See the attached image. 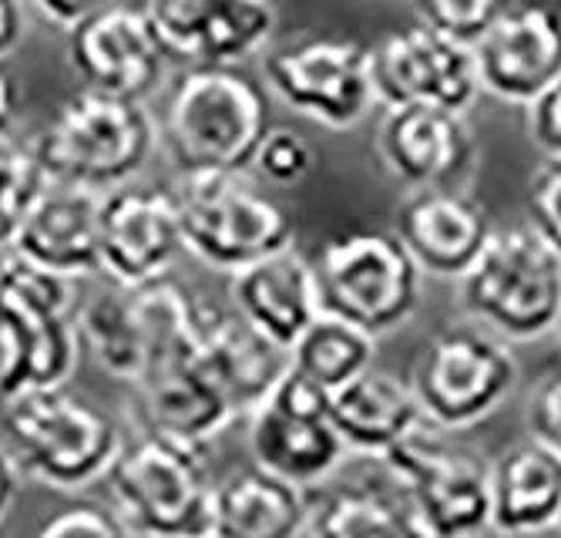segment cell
<instances>
[{
	"instance_id": "cell-1",
	"label": "cell",
	"mask_w": 561,
	"mask_h": 538,
	"mask_svg": "<svg viewBox=\"0 0 561 538\" xmlns=\"http://www.w3.org/2000/svg\"><path fill=\"white\" fill-rule=\"evenodd\" d=\"M270 128V94L256 75L185 68L165 98L159 141L179 175H245Z\"/></svg>"
},
{
	"instance_id": "cell-2",
	"label": "cell",
	"mask_w": 561,
	"mask_h": 538,
	"mask_svg": "<svg viewBox=\"0 0 561 538\" xmlns=\"http://www.w3.org/2000/svg\"><path fill=\"white\" fill-rule=\"evenodd\" d=\"M0 442L21 478L84 492L108 478L125 434L101 408L61 387L0 401Z\"/></svg>"
},
{
	"instance_id": "cell-3",
	"label": "cell",
	"mask_w": 561,
	"mask_h": 538,
	"mask_svg": "<svg viewBox=\"0 0 561 538\" xmlns=\"http://www.w3.org/2000/svg\"><path fill=\"white\" fill-rule=\"evenodd\" d=\"M159 145V125L145 105L75 91L34 138L31 152L50 185L108 195L138 182Z\"/></svg>"
},
{
	"instance_id": "cell-4",
	"label": "cell",
	"mask_w": 561,
	"mask_h": 538,
	"mask_svg": "<svg viewBox=\"0 0 561 538\" xmlns=\"http://www.w3.org/2000/svg\"><path fill=\"white\" fill-rule=\"evenodd\" d=\"M216 484L206 448L135 431L105 478L112 508L135 538H213Z\"/></svg>"
},
{
	"instance_id": "cell-5",
	"label": "cell",
	"mask_w": 561,
	"mask_h": 538,
	"mask_svg": "<svg viewBox=\"0 0 561 538\" xmlns=\"http://www.w3.org/2000/svg\"><path fill=\"white\" fill-rule=\"evenodd\" d=\"M71 283L18 256L0 260V401L61 390L81 360Z\"/></svg>"
},
{
	"instance_id": "cell-6",
	"label": "cell",
	"mask_w": 561,
	"mask_h": 538,
	"mask_svg": "<svg viewBox=\"0 0 561 538\" xmlns=\"http://www.w3.org/2000/svg\"><path fill=\"white\" fill-rule=\"evenodd\" d=\"M320 310L380 340L411 323L424 273L387 229H343L310 256Z\"/></svg>"
},
{
	"instance_id": "cell-7",
	"label": "cell",
	"mask_w": 561,
	"mask_h": 538,
	"mask_svg": "<svg viewBox=\"0 0 561 538\" xmlns=\"http://www.w3.org/2000/svg\"><path fill=\"white\" fill-rule=\"evenodd\" d=\"M518 377V357L504 336L478 320H457L431 333L407 380L427 427L457 434L501 411Z\"/></svg>"
},
{
	"instance_id": "cell-8",
	"label": "cell",
	"mask_w": 561,
	"mask_h": 538,
	"mask_svg": "<svg viewBox=\"0 0 561 538\" xmlns=\"http://www.w3.org/2000/svg\"><path fill=\"white\" fill-rule=\"evenodd\" d=\"M457 286L468 320L507 344H528L561 327V256L528 222L494 229L481 260Z\"/></svg>"
},
{
	"instance_id": "cell-9",
	"label": "cell",
	"mask_w": 561,
	"mask_h": 538,
	"mask_svg": "<svg viewBox=\"0 0 561 538\" xmlns=\"http://www.w3.org/2000/svg\"><path fill=\"white\" fill-rule=\"evenodd\" d=\"M172 195L185 250L219 273L236 276L296 247L286 209L245 175H175Z\"/></svg>"
},
{
	"instance_id": "cell-10",
	"label": "cell",
	"mask_w": 561,
	"mask_h": 538,
	"mask_svg": "<svg viewBox=\"0 0 561 538\" xmlns=\"http://www.w3.org/2000/svg\"><path fill=\"white\" fill-rule=\"evenodd\" d=\"M383 468L427 538H481L491 531V461L471 445L424 427L390 451Z\"/></svg>"
},
{
	"instance_id": "cell-11",
	"label": "cell",
	"mask_w": 561,
	"mask_h": 538,
	"mask_svg": "<svg viewBox=\"0 0 561 538\" xmlns=\"http://www.w3.org/2000/svg\"><path fill=\"white\" fill-rule=\"evenodd\" d=\"M266 88L296 115L323 128H356L374 108L370 44L350 37H299L263 55Z\"/></svg>"
},
{
	"instance_id": "cell-12",
	"label": "cell",
	"mask_w": 561,
	"mask_h": 538,
	"mask_svg": "<svg viewBox=\"0 0 561 538\" xmlns=\"http://www.w3.org/2000/svg\"><path fill=\"white\" fill-rule=\"evenodd\" d=\"M249 458L260 471L310 492L340 471L350 451L330 421L327 398L289 370L249 414Z\"/></svg>"
},
{
	"instance_id": "cell-13",
	"label": "cell",
	"mask_w": 561,
	"mask_h": 538,
	"mask_svg": "<svg viewBox=\"0 0 561 538\" xmlns=\"http://www.w3.org/2000/svg\"><path fill=\"white\" fill-rule=\"evenodd\" d=\"M370 75L383 112L444 108L468 115L481 94L474 51L421 21L403 24L370 44Z\"/></svg>"
},
{
	"instance_id": "cell-14",
	"label": "cell",
	"mask_w": 561,
	"mask_h": 538,
	"mask_svg": "<svg viewBox=\"0 0 561 538\" xmlns=\"http://www.w3.org/2000/svg\"><path fill=\"white\" fill-rule=\"evenodd\" d=\"M65 41L78 91L118 98V102L145 105L159 91L169 68L145 8L98 4Z\"/></svg>"
},
{
	"instance_id": "cell-15",
	"label": "cell",
	"mask_w": 561,
	"mask_h": 538,
	"mask_svg": "<svg viewBox=\"0 0 561 538\" xmlns=\"http://www.w3.org/2000/svg\"><path fill=\"white\" fill-rule=\"evenodd\" d=\"M182 253L185 239L172 185L131 182L101 195V276L122 289H138L172 276Z\"/></svg>"
},
{
	"instance_id": "cell-16",
	"label": "cell",
	"mask_w": 561,
	"mask_h": 538,
	"mask_svg": "<svg viewBox=\"0 0 561 538\" xmlns=\"http://www.w3.org/2000/svg\"><path fill=\"white\" fill-rule=\"evenodd\" d=\"M145 11L165 58L188 68H242L266 55L279 27V11L263 0H162Z\"/></svg>"
},
{
	"instance_id": "cell-17",
	"label": "cell",
	"mask_w": 561,
	"mask_h": 538,
	"mask_svg": "<svg viewBox=\"0 0 561 538\" xmlns=\"http://www.w3.org/2000/svg\"><path fill=\"white\" fill-rule=\"evenodd\" d=\"M377 152L387 172L411 192L468 188L478 172V138L468 118L444 108L383 112Z\"/></svg>"
},
{
	"instance_id": "cell-18",
	"label": "cell",
	"mask_w": 561,
	"mask_h": 538,
	"mask_svg": "<svg viewBox=\"0 0 561 538\" xmlns=\"http://www.w3.org/2000/svg\"><path fill=\"white\" fill-rule=\"evenodd\" d=\"M481 91L528 108L561 78V11L504 4L494 27L474 47Z\"/></svg>"
},
{
	"instance_id": "cell-19",
	"label": "cell",
	"mask_w": 561,
	"mask_h": 538,
	"mask_svg": "<svg viewBox=\"0 0 561 538\" xmlns=\"http://www.w3.org/2000/svg\"><path fill=\"white\" fill-rule=\"evenodd\" d=\"M393 236L424 276L461 283L481 260L494 226L484 203L468 188H431L407 195Z\"/></svg>"
},
{
	"instance_id": "cell-20",
	"label": "cell",
	"mask_w": 561,
	"mask_h": 538,
	"mask_svg": "<svg viewBox=\"0 0 561 538\" xmlns=\"http://www.w3.org/2000/svg\"><path fill=\"white\" fill-rule=\"evenodd\" d=\"M229 297L232 313L266 333L283 351H293L296 340L323 317L313 263L299 247L229 276Z\"/></svg>"
},
{
	"instance_id": "cell-21",
	"label": "cell",
	"mask_w": 561,
	"mask_h": 538,
	"mask_svg": "<svg viewBox=\"0 0 561 538\" xmlns=\"http://www.w3.org/2000/svg\"><path fill=\"white\" fill-rule=\"evenodd\" d=\"M198 364L213 377L216 390L232 408L236 421L256 411L293 370L289 351L273 344L266 333H260L242 317L226 313L213 304H209L206 330H202Z\"/></svg>"
},
{
	"instance_id": "cell-22",
	"label": "cell",
	"mask_w": 561,
	"mask_h": 538,
	"mask_svg": "<svg viewBox=\"0 0 561 538\" xmlns=\"http://www.w3.org/2000/svg\"><path fill=\"white\" fill-rule=\"evenodd\" d=\"M131 390L138 398V431L162 434L192 448H206L236 421L198 357L148 370Z\"/></svg>"
},
{
	"instance_id": "cell-23",
	"label": "cell",
	"mask_w": 561,
	"mask_h": 538,
	"mask_svg": "<svg viewBox=\"0 0 561 538\" xmlns=\"http://www.w3.org/2000/svg\"><path fill=\"white\" fill-rule=\"evenodd\" d=\"M11 256L65 283L101 273V195L50 185Z\"/></svg>"
},
{
	"instance_id": "cell-24",
	"label": "cell",
	"mask_w": 561,
	"mask_h": 538,
	"mask_svg": "<svg viewBox=\"0 0 561 538\" xmlns=\"http://www.w3.org/2000/svg\"><path fill=\"white\" fill-rule=\"evenodd\" d=\"M330 421L350 455L387 458L407 437L427 427L411 380L374 367L327 398Z\"/></svg>"
},
{
	"instance_id": "cell-25",
	"label": "cell",
	"mask_w": 561,
	"mask_h": 538,
	"mask_svg": "<svg viewBox=\"0 0 561 538\" xmlns=\"http://www.w3.org/2000/svg\"><path fill=\"white\" fill-rule=\"evenodd\" d=\"M561 525V455L525 442L491 458V531L528 538Z\"/></svg>"
},
{
	"instance_id": "cell-26",
	"label": "cell",
	"mask_w": 561,
	"mask_h": 538,
	"mask_svg": "<svg viewBox=\"0 0 561 538\" xmlns=\"http://www.w3.org/2000/svg\"><path fill=\"white\" fill-rule=\"evenodd\" d=\"M310 508L306 492L245 465L216 484L213 538H306Z\"/></svg>"
},
{
	"instance_id": "cell-27",
	"label": "cell",
	"mask_w": 561,
	"mask_h": 538,
	"mask_svg": "<svg viewBox=\"0 0 561 538\" xmlns=\"http://www.w3.org/2000/svg\"><path fill=\"white\" fill-rule=\"evenodd\" d=\"M306 538H427L397 484L353 481L313 502Z\"/></svg>"
},
{
	"instance_id": "cell-28",
	"label": "cell",
	"mask_w": 561,
	"mask_h": 538,
	"mask_svg": "<svg viewBox=\"0 0 561 538\" xmlns=\"http://www.w3.org/2000/svg\"><path fill=\"white\" fill-rule=\"evenodd\" d=\"M293 374L323 398L336 394L356 377L377 367V340L336 317H320L289 351Z\"/></svg>"
},
{
	"instance_id": "cell-29",
	"label": "cell",
	"mask_w": 561,
	"mask_h": 538,
	"mask_svg": "<svg viewBox=\"0 0 561 538\" xmlns=\"http://www.w3.org/2000/svg\"><path fill=\"white\" fill-rule=\"evenodd\" d=\"M78 336L81 347L112 380L135 387L141 380V340L131 313V293L122 286L98 289L78 307Z\"/></svg>"
},
{
	"instance_id": "cell-30",
	"label": "cell",
	"mask_w": 561,
	"mask_h": 538,
	"mask_svg": "<svg viewBox=\"0 0 561 538\" xmlns=\"http://www.w3.org/2000/svg\"><path fill=\"white\" fill-rule=\"evenodd\" d=\"M47 188L50 182L31 149L8 141L0 145V260L14 253L31 213L47 195Z\"/></svg>"
},
{
	"instance_id": "cell-31",
	"label": "cell",
	"mask_w": 561,
	"mask_h": 538,
	"mask_svg": "<svg viewBox=\"0 0 561 538\" xmlns=\"http://www.w3.org/2000/svg\"><path fill=\"white\" fill-rule=\"evenodd\" d=\"M501 8L504 4H497V0H431V4H421L414 11V21L474 51L484 34L494 27Z\"/></svg>"
},
{
	"instance_id": "cell-32",
	"label": "cell",
	"mask_w": 561,
	"mask_h": 538,
	"mask_svg": "<svg viewBox=\"0 0 561 538\" xmlns=\"http://www.w3.org/2000/svg\"><path fill=\"white\" fill-rule=\"evenodd\" d=\"M313 165H317L313 145L299 131L283 128V125L270 128L256 159H252V172L270 185H296L313 172Z\"/></svg>"
},
{
	"instance_id": "cell-33",
	"label": "cell",
	"mask_w": 561,
	"mask_h": 538,
	"mask_svg": "<svg viewBox=\"0 0 561 538\" xmlns=\"http://www.w3.org/2000/svg\"><path fill=\"white\" fill-rule=\"evenodd\" d=\"M31 538H135L112 505L75 502L50 512Z\"/></svg>"
},
{
	"instance_id": "cell-34",
	"label": "cell",
	"mask_w": 561,
	"mask_h": 538,
	"mask_svg": "<svg viewBox=\"0 0 561 538\" xmlns=\"http://www.w3.org/2000/svg\"><path fill=\"white\" fill-rule=\"evenodd\" d=\"M528 226L561 256V159H541L528 182Z\"/></svg>"
},
{
	"instance_id": "cell-35",
	"label": "cell",
	"mask_w": 561,
	"mask_h": 538,
	"mask_svg": "<svg viewBox=\"0 0 561 538\" xmlns=\"http://www.w3.org/2000/svg\"><path fill=\"white\" fill-rule=\"evenodd\" d=\"M525 424L531 442L561 455V364L535 384L525 404Z\"/></svg>"
},
{
	"instance_id": "cell-36",
	"label": "cell",
	"mask_w": 561,
	"mask_h": 538,
	"mask_svg": "<svg viewBox=\"0 0 561 538\" xmlns=\"http://www.w3.org/2000/svg\"><path fill=\"white\" fill-rule=\"evenodd\" d=\"M525 125L541 159H561V78L525 108Z\"/></svg>"
},
{
	"instance_id": "cell-37",
	"label": "cell",
	"mask_w": 561,
	"mask_h": 538,
	"mask_svg": "<svg viewBox=\"0 0 561 538\" xmlns=\"http://www.w3.org/2000/svg\"><path fill=\"white\" fill-rule=\"evenodd\" d=\"M94 8H98V4H88V0H37V4L27 8V14L41 18V21L50 24V27H58V31L68 37L81 21H88V14H91Z\"/></svg>"
},
{
	"instance_id": "cell-38",
	"label": "cell",
	"mask_w": 561,
	"mask_h": 538,
	"mask_svg": "<svg viewBox=\"0 0 561 538\" xmlns=\"http://www.w3.org/2000/svg\"><path fill=\"white\" fill-rule=\"evenodd\" d=\"M27 8L18 0H0V65H4L27 37Z\"/></svg>"
},
{
	"instance_id": "cell-39",
	"label": "cell",
	"mask_w": 561,
	"mask_h": 538,
	"mask_svg": "<svg viewBox=\"0 0 561 538\" xmlns=\"http://www.w3.org/2000/svg\"><path fill=\"white\" fill-rule=\"evenodd\" d=\"M21 84L18 78L0 65V145L8 141L11 128L18 125V115H21Z\"/></svg>"
},
{
	"instance_id": "cell-40",
	"label": "cell",
	"mask_w": 561,
	"mask_h": 538,
	"mask_svg": "<svg viewBox=\"0 0 561 538\" xmlns=\"http://www.w3.org/2000/svg\"><path fill=\"white\" fill-rule=\"evenodd\" d=\"M18 481H21V474L14 471L4 448H0V525H4V518H8V512H11V505L18 499Z\"/></svg>"
},
{
	"instance_id": "cell-41",
	"label": "cell",
	"mask_w": 561,
	"mask_h": 538,
	"mask_svg": "<svg viewBox=\"0 0 561 538\" xmlns=\"http://www.w3.org/2000/svg\"><path fill=\"white\" fill-rule=\"evenodd\" d=\"M558 528H561V525H558Z\"/></svg>"
},
{
	"instance_id": "cell-42",
	"label": "cell",
	"mask_w": 561,
	"mask_h": 538,
	"mask_svg": "<svg viewBox=\"0 0 561 538\" xmlns=\"http://www.w3.org/2000/svg\"><path fill=\"white\" fill-rule=\"evenodd\" d=\"M558 330H561V327H558Z\"/></svg>"
}]
</instances>
